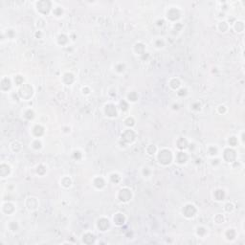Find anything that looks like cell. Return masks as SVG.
I'll return each mask as SVG.
<instances>
[{
    "label": "cell",
    "instance_id": "1",
    "mask_svg": "<svg viewBox=\"0 0 245 245\" xmlns=\"http://www.w3.org/2000/svg\"><path fill=\"white\" fill-rule=\"evenodd\" d=\"M156 159L160 165L162 166H169L171 162L174 160V155L172 151L169 148H161L157 151Z\"/></svg>",
    "mask_w": 245,
    "mask_h": 245
},
{
    "label": "cell",
    "instance_id": "2",
    "mask_svg": "<svg viewBox=\"0 0 245 245\" xmlns=\"http://www.w3.org/2000/svg\"><path fill=\"white\" fill-rule=\"evenodd\" d=\"M135 139H136L135 131L131 128H127L122 132L120 136V144L121 145H124V147L126 148L129 144H132L135 141Z\"/></svg>",
    "mask_w": 245,
    "mask_h": 245
},
{
    "label": "cell",
    "instance_id": "3",
    "mask_svg": "<svg viewBox=\"0 0 245 245\" xmlns=\"http://www.w3.org/2000/svg\"><path fill=\"white\" fill-rule=\"evenodd\" d=\"M34 87L29 83H24L23 85H21L20 87L18 88V92L17 95L19 97V99L24 100V101H29L33 96H34Z\"/></svg>",
    "mask_w": 245,
    "mask_h": 245
},
{
    "label": "cell",
    "instance_id": "4",
    "mask_svg": "<svg viewBox=\"0 0 245 245\" xmlns=\"http://www.w3.org/2000/svg\"><path fill=\"white\" fill-rule=\"evenodd\" d=\"M35 9L42 16H47L53 10V3L48 0H41V1L35 2Z\"/></svg>",
    "mask_w": 245,
    "mask_h": 245
},
{
    "label": "cell",
    "instance_id": "5",
    "mask_svg": "<svg viewBox=\"0 0 245 245\" xmlns=\"http://www.w3.org/2000/svg\"><path fill=\"white\" fill-rule=\"evenodd\" d=\"M132 196H133V194H132V191L127 188V187H124V188H122L118 194H117V198L118 200L120 201V202L122 203H127L129 202L131 199H132Z\"/></svg>",
    "mask_w": 245,
    "mask_h": 245
},
{
    "label": "cell",
    "instance_id": "6",
    "mask_svg": "<svg viewBox=\"0 0 245 245\" xmlns=\"http://www.w3.org/2000/svg\"><path fill=\"white\" fill-rule=\"evenodd\" d=\"M222 158L226 163L233 164L236 161V158H237L236 151L234 149V148H230V147L226 148H224V150H223V152H222Z\"/></svg>",
    "mask_w": 245,
    "mask_h": 245
},
{
    "label": "cell",
    "instance_id": "7",
    "mask_svg": "<svg viewBox=\"0 0 245 245\" xmlns=\"http://www.w3.org/2000/svg\"><path fill=\"white\" fill-rule=\"evenodd\" d=\"M181 16H182V12L179 8H177V7H171V8H170L167 11V13H166V17H167V19L170 21V22H174V23L177 22L180 19Z\"/></svg>",
    "mask_w": 245,
    "mask_h": 245
},
{
    "label": "cell",
    "instance_id": "8",
    "mask_svg": "<svg viewBox=\"0 0 245 245\" xmlns=\"http://www.w3.org/2000/svg\"><path fill=\"white\" fill-rule=\"evenodd\" d=\"M197 213V209L196 205H193L192 203L186 204L183 209H182V214L187 218H192L196 217V214Z\"/></svg>",
    "mask_w": 245,
    "mask_h": 245
},
{
    "label": "cell",
    "instance_id": "9",
    "mask_svg": "<svg viewBox=\"0 0 245 245\" xmlns=\"http://www.w3.org/2000/svg\"><path fill=\"white\" fill-rule=\"evenodd\" d=\"M104 112L106 117L116 118L118 116V107L114 104H106L104 107Z\"/></svg>",
    "mask_w": 245,
    "mask_h": 245
},
{
    "label": "cell",
    "instance_id": "10",
    "mask_svg": "<svg viewBox=\"0 0 245 245\" xmlns=\"http://www.w3.org/2000/svg\"><path fill=\"white\" fill-rule=\"evenodd\" d=\"M96 226L97 229L101 232H105L110 228V221L108 218H101L97 220L96 222Z\"/></svg>",
    "mask_w": 245,
    "mask_h": 245
},
{
    "label": "cell",
    "instance_id": "11",
    "mask_svg": "<svg viewBox=\"0 0 245 245\" xmlns=\"http://www.w3.org/2000/svg\"><path fill=\"white\" fill-rule=\"evenodd\" d=\"M38 200L37 197H34V196H30V197H28L25 201V206L26 208L28 209L29 211H35L38 208Z\"/></svg>",
    "mask_w": 245,
    "mask_h": 245
},
{
    "label": "cell",
    "instance_id": "12",
    "mask_svg": "<svg viewBox=\"0 0 245 245\" xmlns=\"http://www.w3.org/2000/svg\"><path fill=\"white\" fill-rule=\"evenodd\" d=\"M174 160L179 165H184L189 161V154L184 150H180L174 156Z\"/></svg>",
    "mask_w": 245,
    "mask_h": 245
},
{
    "label": "cell",
    "instance_id": "13",
    "mask_svg": "<svg viewBox=\"0 0 245 245\" xmlns=\"http://www.w3.org/2000/svg\"><path fill=\"white\" fill-rule=\"evenodd\" d=\"M126 218L122 213H116L113 215V222L116 226H122L126 223Z\"/></svg>",
    "mask_w": 245,
    "mask_h": 245
},
{
    "label": "cell",
    "instance_id": "14",
    "mask_svg": "<svg viewBox=\"0 0 245 245\" xmlns=\"http://www.w3.org/2000/svg\"><path fill=\"white\" fill-rule=\"evenodd\" d=\"M92 184H93V186H94L96 189L102 190V189H104V187H105L106 182H105V179L104 177H102V176H97V177H95L94 179H93Z\"/></svg>",
    "mask_w": 245,
    "mask_h": 245
},
{
    "label": "cell",
    "instance_id": "15",
    "mask_svg": "<svg viewBox=\"0 0 245 245\" xmlns=\"http://www.w3.org/2000/svg\"><path fill=\"white\" fill-rule=\"evenodd\" d=\"M61 80H62V82L64 84L71 85L72 83L75 82L76 78H75V75L73 73H71V72H65V73L62 75Z\"/></svg>",
    "mask_w": 245,
    "mask_h": 245
},
{
    "label": "cell",
    "instance_id": "16",
    "mask_svg": "<svg viewBox=\"0 0 245 245\" xmlns=\"http://www.w3.org/2000/svg\"><path fill=\"white\" fill-rule=\"evenodd\" d=\"M44 132H45V128L43 127L40 124L34 126V127L32 128V133H33L35 138H40L41 136H43Z\"/></svg>",
    "mask_w": 245,
    "mask_h": 245
},
{
    "label": "cell",
    "instance_id": "17",
    "mask_svg": "<svg viewBox=\"0 0 245 245\" xmlns=\"http://www.w3.org/2000/svg\"><path fill=\"white\" fill-rule=\"evenodd\" d=\"M133 51L136 55H139L140 57L146 53V45L143 42H136L133 46Z\"/></svg>",
    "mask_w": 245,
    "mask_h": 245
},
{
    "label": "cell",
    "instance_id": "18",
    "mask_svg": "<svg viewBox=\"0 0 245 245\" xmlns=\"http://www.w3.org/2000/svg\"><path fill=\"white\" fill-rule=\"evenodd\" d=\"M14 211H16V208H14V205L11 202H5L2 205V212L7 215L13 214Z\"/></svg>",
    "mask_w": 245,
    "mask_h": 245
},
{
    "label": "cell",
    "instance_id": "19",
    "mask_svg": "<svg viewBox=\"0 0 245 245\" xmlns=\"http://www.w3.org/2000/svg\"><path fill=\"white\" fill-rule=\"evenodd\" d=\"M189 145H190V143L185 137H180L176 141V147L180 150H185L186 148H188Z\"/></svg>",
    "mask_w": 245,
    "mask_h": 245
},
{
    "label": "cell",
    "instance_id": "20",
    "mask_svg": "<svg viewBox=\"0 0 245 245\" xmlns=\"http://www.w3.org/2000/svg\"><path fill=\"white\" fill-rule=\"evenodd\" d=\"M82 242L84 244H92V243H94L95 240H96V236L94 234H92V233H85L82 235Z\"/></svg>",
    "mask_w": 245,
    "mask_h": 245
},
{
    "label": "cell",
    "instance_id": "21",
    "mask_svg": "<svg viewBox=\"0 0 245 245\" xmlns=\"http://www.w3.org/2000/svg\"><path fill=\"white\" fill-rule=\"evenodd\" d=\"M12 169L8 164L2 163L1 166H0V175H1L2 178H5L7 176H9L11 174Z\"/></svg>",
    "mask_w": 245,
    "mask_h": 245
},
{
    "label": "cell",
    "instance_id": "22",
    "mask_svg": "<svg viewBox=\"0 0 245 245\" xmlns=\"http://www.w3.org/2000/svg\"><path fill=\"white\" fill-rule=\"evenodd\" d=\"M226 197V192L223 189H217L214 192V198L217 201H223Z\"/></svg>",
    "mask_w": 245,
    "mask_h": 245
},
{
    "label": "cell",
    "instance_id": "23",
    "mask_svg": "<svg viewBox=\"0 0 245 245\" xmlns=\"http://www.w3.org/2000/svg\"><path fill=\"white\" fill-rule=\"evenodd\" d=\"M69 42V37L65 34H60L57 37V43L60 46H65Z\"/></svg>",
    "mask_w": 245,
    "mask_h": 245
},
{
    "label": "cell",
    "instance_id": "24",
    "mask_svg": "<svg viewBox=\"0 0 245 245\" xmlns=\"http://www.w3.org/2000/svg\"><path fill=\"white\" fill-rule=\"evenodd\" d=\"M169 86L171 89L177 91L180 87H181V82H180L178 78H171L169 81Z\"/></svg>",
    "mask_w": 245,
    "mask_h": 245
},
{
    "label": "cell",
    "instance_id": "25",
    "mask_svg": "<svg viewBox=\"0 0 245 245\" xmlns=\"http://www.w3.org/2000/svg\"><path fill=\"white\" fill-rule=\"evenodd\" d=\"M12 81L9 78H3L1 80V90L6 92L12 88Z\"/></svg>",
    "mask_w": 245,
    "mask_h": 245
},
{
    "label": "cell",
    "instance_id": "26",
    "mask_svg": "<svg viewBox=\"0 0 245 245\" xmlns=\"http://www.w3.org/2000/svg\"><path fill=\"white\" fill-rule=\"evenodd\" d=\"M225 237L226 240L229 241H232L234 240H236V231L234 228H228L225 232Z\"/></svg>",
    "mask_w": 245,
    "mask_h": 245
},
{
    "label": "cell",
    "instance_id": "27",
    "mask_svg": "<svg viewBox=\"0 0 245 245\" xmlns=\"http://www.w3.org/2000/svg\"><path fill=\"white\" fill-rule=\"evenodd\" d=\"M233 28L236 33H242L244 31V22L242 20H236L233 23Z\"/></svg>",
    "mask_w": 245,
    "mask_h": 245
},
{
    "label": "cell",
    "instance_id": "28",
    "mask_svg": "<svg viewBox=\"0 0 245 245\" xmlns=\"http://www.w3.org/2000/svg\"><path fill=\"white\" fill-rule=\"evenodd\" d=\"M230 28V24L229 22L225 20H221L218 22V30L220 32V33H226Z\"/></svg>",
    "mask_w": 245,
    "mask_h": 245
},
{
    "label": "cell",
    "instance_id": "29",
    "mask_svg": "<svg viewBox=\"0 0 245 245\" xmlns=\"http://www.w3.org/2000/svg\"><path fill=\"white\" fill-rule=\"evenodd\" d=\"M139 99V95L136 91H131L126 95V101L128 103H136Z\"/></svg>",
    "mask_w": 245,
    "mask_h": 245
},
{
    "label": "cell",
    "instance_id": "30",
    "mask_svg": "<svg viewBox=\"0 0 245 245\" xmlns=\"http://www.w3.org/2000/svg\"><path fill=\"white\" fill-rule=\"evenodd\" d=\"M207 153L209 156L211 157H215L218 154V148L217 146H214V145H210L208 146L207 148Z\"/></svg>",
    "mask_w": 245,
    "mask_h": 245
},
{
    "label": "cell",
    "instance_id": "31",
    "mask_svg": "<svg viewBox=\"0 0 245 245\" xmlns=\"http://www.w3.org/2000/svg\"><path fill=\"white\" fill-rule=\"evenodd\" d=\"M11 149L13 152H19V151L22 149V145H21V143L19 141H13L12 144H11V146H10Z\"/></svg>",
    "mask_w": 245,
    "mask_h": 245
},
{
    "label": "cell",
    "instance_id": "32",
    "mask_svg": "<svg viewBox=\"0 0 245 245\" xmlns=\"http://www.w3.org/2000/svg\"><path fill=\"white\" fill-rule=\"evenodd\" d=\"M42 142L39 138H35L31 144V147L35 149V150H39L42 148Z\"/></svg>",
    "mask_w": 245,
    "mask_h": 245
},
{
    "label": "cell",
    "instance_id": "33",
    "mask_svg": "<svg viewBox=\"0 0 245 245\" xmlns=\"http://www.w3.org/2000/svg\"><path fill=\"white\" fill-rule=\"evenodd\" d=\"M121 175L119 174H117V172H112V174H109V181L113 184H117L121 181Z\"/></svg>",
    "mask_w": 245,
    "mask_h": 245
},
{
    "label": "cell",
    "instance_id": "34",
    "mask_svg": "<svg viewBox=\"0 0 245 245\" xmlns=\"http://www.w3.org/2000/svg\"><path fill=\"white\" fill-rule=\"evenodd\" d=\"M60 184L63 188H70L72 186V179L69 176H64L63 178H61L60 180Z\"/></svg>",
    "mask_w": 245,
    "mask_h": 245
},
{
    "label": "cell",
    "instance_id": "35",
    "mask_svg": "<svg viewBox=\"0 0 245 245\" xmlns=\"http://www.w3.org/2000/svg\"><path fill=\"white\" fill-rule=\"evenodd\" d=\"M227 142L230 148H236L239 145V138L236 136H230Z\"/></svg>",
    "mask_w": 245,
    "mask_h": 245
},
{
    "label": "cell",
    "instance_id": "36",
    "mask_svg": "<svg viewBox=\"0 0 245 245\" xmlns=\"http://www.w3.org/2000/svg\"><path fill=\"white\" fill-rule=\"evenodd\" d=\"M196 234L197 236L204 237L207 234V229L204 226H197L196 228Z\"/></svg>",
    "mask_w": 245,
    "mask_h": 245
},
{
    "label": "cell",
    "instance_id": "37",
    "mask_svg": "<svg viewBox=\"0 0 245 245\" xmlns=\"http://www.w3.org/2000/svg\"><path fill=\"white\" fill-rule=\"evenodd\" d=\"M126 64L122 63V62H119L117 64H115V66H114V70L116 71L117 73H119V74L124 73V72L126 71Z\"/></svg>",
    "mask_w": 245,
    "mask_h": 245
},
{
    "label": "cell",
    "instance_id": "38",
    "mask_svg": "<svg viewBox=\"0 0 245 245\" xmlns=\"http://www.w3.org/2000/svg\"><path fill=\"white\" fill-rule=\"evenodd\" d=\"M35 111L33 110V109H27V110H25L24 111V114H23V116H24V118L26 119V120H28V121H31V120H33L34 118H35Z\"/></svg>",
    "mask_w": 245,
    "mask_h": 245
},
{
    "label": "cell",
    "instance_id": "39",
    "mask_svg": "<svg viewBox=\"0 0 245 245\" xmlns=\"http://www.w3.org/2000/svg\"><path fill=\"white\" fill-rule=\"evenodd\" d=\"M125 125L128 127V128H131L135 126V119L132 117V116H128L125 119L124 121Z\"/></svg>",
    "mask_w": 245,
    "mask_h": 245
},
{
    "label": "cell",
    "instance_id": "40",
    "mask_svg": "<svg viewBox=\"0 0 245 245\" xmlns=\"http://www.w3.org/2000/svg\"><path fill=\"white\" fill-rule=\"evenodd\" d=\"M119 108L122 111V112H126L128 110L129 108V103L127 102L126 100H122L120 104H119Z\"/></svg>",
    "mask_w": 245,
    "mask_h": 245
},
{
    "label": "cell",
    "instance_id": "41",
    "mask_svg": "<svg viewBox=\"0 0 245 245\" xmlns=\"http://www.w3.org/2000/svg\"><path fill=\"white\" fill-rule=\"evenodd\" d=\"M52 13L54 14L55 16H57V17H60V16H62V14H63V9H62V7H60V6L55 7V8H53V10H52Z\"/></svg>",
    "mask_w": 245,
    "mask_h": 245
},
{
    "label": "cell",
    "instance_id": "42",
    "mask_svg": "<svg viewBox=\"0 0 245 245\" xmlns=\"http://www.w3.org/2000/svg\"><path fill=\"white\" fill-rule=\"evenodd\" d=\"M13 82H14V84H16V86H19V87H20L21 85L24 84V78L22 76H20V75L14 76V78H13Z\"/></svg>",
    "mask_w": 245,
    "mask_h": 245
},
{
    "label": "cell",
    "instance_id": "43",
    "mask_svg": "<svg viewBox=\"0 0 245 245\" xmlns=\"http://www.w3.org/2000/svg\"><path fill=\"white\" fill-rule=\"evenodd\" d=\"M35 171H37V174L38 175H44L46 174V167L44 165H42V164H39L37 166V168H35Z\"/></svg>",
    "mask_w": 245,
    "mask_h": 245
},
{
    "label": "cell",
    "instance_id": "44",
    "mask_svg": "<svg viewBox=\"0 0 245 245\" xmlns=\"http://www.w3.org/2000/svg\"><path fill=\"white\" fill-rule=\"evenodd\" d=\"M146 151H147V153H148V155H154V154L157 153L158 149H157V148H156L155 145H149V146L147 147Z\"/></svg>",
    "mask_w": 245,
    "mask_h": 245
},
{
    "label": "cell",
    "instance_id": "45",
    "mask_svg": "<svg viewBox=\"0 0 245 245\" xmlns=\"http://www.w3.org/2000/svg\"><path fill=\"white\" fill-rule=\"evenodd\" d=\"M153 43H154L155 48H157V49H162V48H164L165 45H166L165 40H164L163 38H156V39L154 40Z\"/></svg>",
    "mask_w": 245,
    "mask_h": 245
},
{
    "label": "cell",
    "instance_id": "46",
    "mask_svg": "<svg viewBox=\"0 0 245 245\" xmlns=\"http://www.w3.org/2000/svg\"><path fill=\"white\" fill-rule=\"evenodd\" d=\"M214 221L217 223V224H222V223H224L225 221V218L223 214H215V217L214 218Z\"/></svg>",
    "mask_w": 245,
    "mask_h": 245
},
{
    "label": "cell",
    "instance_id": "47",
    "mask_svg": "<svg viewBox=\"0 0 245 245\" xmlns=\"http://www.w3.org/2000/svg\"><path fill=\"white\" fill-rule=\"evenodd\" d=\"M72 157H73L75 160L79 161L82 158V152L79 149H75L73 152H72Z\"/></svg>",
    "mask_w": 245,
    "mask_h": 245
},
{
    "label": "cell",
    "instance_id": "48",
    "mask_svg": "<svg viewBox=\"0 0 245 245\" xmlns=\"http://www.w3.org/2000/svg\"><path fill=\"white\" fill-rule=\"evenodd\" d=\"M18 223L16 221H11L9 223V229H10V231L12 232H16L17 230H18Z\"/></svg>",
    "mask_w": 245,
    "mask_h": 245
},
{
    "label": "cell",
    "instance_id": "49",
    "mask_svg": "<svg viewBox=\"0 0 245 245\" xmlns=\"http://www.w3.org/2000/svg\"><path fill=\"white\" fill-rule=\"evenodd\" d=\"M234 210H235V206H234L233 203L228 202V203L225 204V206H224V211H225L226 213L230 214V213H232Z\"/></svg>",
    "mask_w": 245,
    "mask_h": 245
},
{
    "label": "cell",
    "instance_id": "50",
    "mask_svg": "<svg viewBox=\"0 0 245 245\" xmlns=\"http://www.w3.org/2000/svg\"><path fill=\"white\" fill-rule=\"evenodd\" d=\"M142 174L144 177H149L151 175V170L148 167H144L143 170H142Z\"/></svg>",
    "mask_w": 245,
    "mask_h": 245
},
{
    "label": "cell",
    "instance_id": "51",
    "mask_svg": "<svg viewBox=\"0 0 245 245\" xmlns=\"http://www.w3.org/2000/svg\"><path fill=\"white\" fill-rule=\"evenodd\" d=\"M176 94H177L179 97H184V96H186L187 94H188V90H187V88L180 87V88L177 90Z\"/></svg>",
    "mask_w": 245,
    "mask_h": 245
},
{
    "label": "cell",
    "instance_id": "52",
    "mask_svg": "<svg viewBox=\"0 0 245 245\" xmlns=\"http://www.w3.org/2000/svg\"><path fill=\"white\" fill-rule=\"evenodd\" d=\"M182 28H183V24L181 22H175L174 25V28H172V31H175L178 33L182 30Z\"/></svg>",
    "mask_w": 245,
    "mask_h": 245
},
{
    "label": "cell",
    "instance_id": "53",
    "mask_svg": "<svg viewBox=\"0 0 245 245\" xmlns=\"http://www.w3.org/2000/svg\"><path fill=\"white\" fill-rule=\"evenodd\" d=\"M192 109L194 111H200L201 110V104L199 102H196L192 104Z\"/></svg>",
    "mask_w": 245,
    "mask_h": 245
},
{
    "label": "cell",
    "instance_id": "54",
    "mask_svg": "<svg viewBox=\"0 0 245 245\" xmlns=\"http://www.w3.org/2000/svg\"><path fill=\"white\" fill-rule=\"evenodd\" d=\"M218 112L219 113V114H225L226 112H227V107L225 106V105H223V104H221V105H219L218 107Z\"/></svg>",
    "mask_w": 245,
    "mask_h": 245
},
{
    "label": "cell",
    "instance_id": "55",
    "mask_svg": "<svg viewBox=\"0 0 245 245\" xmlns=\"http://www.w3.org/2000/svg\"><path fill=\"white\" fill-rule=\"evenodd\" d=\"M7 38H14V35H16V33H14L13 30H12V29H9V30H7Z\"/></svg>",
    "mask_w": 245,
    "mask_h": 245
},
{
    "label": "cell",
    "instance_id": "56",
    "mask_svg": "<svg viewBox=\"0 0 245 245\" xmlns=\"http://www.w3.org/2000/svg\"><path fill=\"white\" fill-rule=\"evenodd\" d=\"M82 94L88 95L91 91H90V88H89V87H87V86H84V87L82 88Z\"/></svg>",
    "mask_w": 245,
    "mask_h": 245
},
{
    "label": "cell",
    "instance_id": "57",
    "mask_svg": "<svg viewBox=\"0 0 245 245\" xmlns=\"http://www.w3.org/2000/svg\"><path fill=\"white\" fill-rule=\"evenodd\" d=\"M220 164V160L218 159V158H214V159L212 160V165L214 166V167H217V166H218Z\"/></svg>",
    "mask_w": 245,
    "mask_h": 245
},
{
    "label": "cell",
    "instance_id": "58",
    "mask_svg": "<svg viewBox=\"0 0 245 245\" xmlns=\"http://www.w3.org/2000/svg\"><path fill=\"white\" fill-rule=\"evenodd\" d=\"M164 23H165V20H164V19H161V20L159 19V20L157 21V25H158V26H160V25H161V26H163V25H164Z\"/></svg>",
    "mask_w": 245,
    "mask_h": 245
},
{
    "label": "cell",
    "instance_id": "59",
    "mask_svg": "<svg viewBox=\"0 0 245 245\" xmlns=\"http://www.w3.org/2000/svg\"><path fill=\"white\" fill-rule=\"evenodd\" d=\"M241 142L242 144H244V131L241 132Z\"/></svg>",
    "mask_w": 245,
    "mask_h": 245
}]
</instances>
